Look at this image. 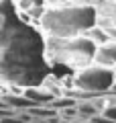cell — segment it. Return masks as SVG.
Returning <instances> with one entry per match:
<instances>
[{
  "label": "cell",
  "mask_w": 116,
  "mask_h": 123,
  "mask_svg": "<svg viewBox=\"0 0 116 123\" xmlns=\"http://www.w3.org/2000/svg\"><path fill=\"white\" fill-rule=\"evenodd\" d=\"M39 25L49 37H55V39L84 35L88 29L96 27V6L59 4L53 8H45Z\"/></svg>",
  "instance_id": "cell-2"
},
{
  "label": "cell",
  "mask_w": 116,
  "mask_h": 123,
  "mask_svg": "<svg viewBox=\"0 0 116 123\" xmlns=\"http://www.w3.org/2000/svg\"><path fill=\"white\" fill-rule=\"evenodd\" d=\"M67 123H92V121H88V119H71V121H67Z\"/></svg>",
  "instance_id": "cell-8"
},
{
  "label": "cell",
  "mask_w": 116,
  "mask_h": 123,
  "mask_svg": "<svg viewBox=\"0 0 116 123\" xmlns=\"http://www.w3.org/2000/svg\"><path fill=\"white\" fill-rule=\"evenodd\" d=\"M47 51L39 31L16 12L12 0H0V80L14 86H41L47 80Z\"/></svg>",
  "instance_id": "cell-1"
},
{
  "label": "cell",
  "mask_w": 116,
  "mask_h": 123,
  "mask_svg": "<svg viewBox=\"0 0 116 123\" xmlns=\"http://www.w3.org/2000/svg\"><path fill=\"white\" fill-rule=\"evenodd\" d=\"M96 25L106 31L112 41H116V0H100L96 6Z\"/></svg>",
  "instance_id": "cell-5"
},
{
  "label": "cell",
  "mask_w": 116,
  "mask_h": 123,
  "mask_svg": "<svg viewBox=\"0 0 116 123\" xmlns=\"http://www.w3.org/2000/svg\"><path fill=\"white\" fill-rule=\"evenodd\" d=\"M108 98V97H106ZM102 115L104 117H108V119H112V121H116V101H110L106 107L102 109Z\"/></svg>",
  "instance_id": "cell-7"
},
{
  "label": "cell",
  "mask_w": 116,
  "mask_h": 123,
  "mask_svg": "<svg viewBox=\"0 0 116 123\" xmlns=\"http://www.w3.org/2000/svg\"><path fill=\"white\" fill-rule=\"evenodd\" d=\"M98 45L94 41H90L86 35H77V37H67V39H55L49 37L45 51H47L49 62H61L67 66L82 70V68L94 64V53Z\"/></svg>",
  "instance_id": "cell-3"
},
{
  "label": "cell",
  "mask_w": 116,
  "mask_h": 123,
  "mask_svg": "<svg viewBox=\"0 0 116 123\" xmlns=\"http://www.w3.org/2000/svg\"><path fill=\"white\" fill-rule=\"evenodd\" d=\"M94 64L104 68H116V41H106V43L98 45L94 53Z\"/></svg>",
  "instance_id": "cell-6"
},
{
  "label": "cell",
  "mask_w": 116,
  "mask_h": 123,
  "mask_svg": "<svg viewBox=\"0 0 116 123\" xmlns=\"http://www.w3.org/2000/svg\"><path fill=\"white\" fill-rule=\"evenodd\" d=\"M116 84V76L112 68H104L98 64H90V66L77 70L75 78H73V90L75 94H84L82 98H92V97H106Z\"/></svg>",
  "instance_id": "cell-4"
}]
</instances>
